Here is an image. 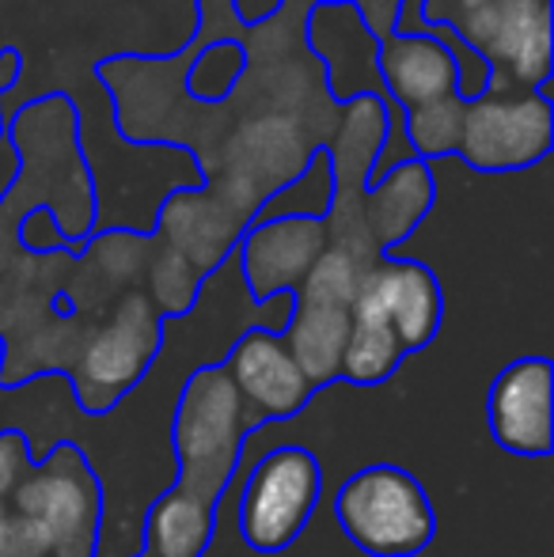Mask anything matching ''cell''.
<instances>
[{
    "mask_svg": "<svg viewBox=\"0 0 554 557\" xmlns=\"http://www.w3.org/2000/svg\"><path fill=\"white\" fill-rule=\"evenodd\" d=\"M255 425L259 421L247 413L224 364H201L186 380L183 395H178L175 425H171V444H175L178 459L175 485L217 505L221 490L236 474L244 441Z\"/></svg>",
    "mask_w": 554,
    "mask_h": 557,
    "instance_id": "1",
    "label": "cell"
},
{
    "mask_svg": "<svg viewBox=\"0 0 554 557\" xmlns=\"http://www.w3.org/2000/svg\"><path fill=\"white\" fill-rule=\"evenodd\" d=\"M334 516L357 550L415 557L433 543L436 516L426 490L399 467H365L334 493Z\"/></svg>",
    "mask_w": 554,
    "mask_h": 557,
    "instance_id": "2",
    "label": "cell"
},
{
    "mask_svg": "<svg viewBox=\"0 0 554 557\" xmlns=\"http://www.w3.org/2000/svg\"><path fill=\"white\" fill-rule=\"evenodd\" d=\"M554 148V107L543 88H509L490 81L479 99L464 103L456 156L482 175L535 168Z\"/></svg>",
    "mask_w": 554,
    "mask_h": 557,
    "instance_id": "3",
    "label": "cell"
},
{
    "mask_svg": "<svg viewBox=\"0 0 554 557\" xmlns=\"http://www.w3.org/2000/svg\"><path fill=\"white\" fill-rule=\"evenodd\" d=\"M8 508L42 523L53 546L50 557H96L103 493L88 459L76 447H58L42 462H30Z\"/></svg>",
    "mask_w": 554,
    "mask_h": 557,
    "instance_id": "4",
    "label": "cell"
},
{
    "mask_svg": "<svg viewBox=\"0 0 554 557\" xmlns=\"http://www.w3.org/2000/svg\"><path fill=\"white\" fill-rule=\"evenodd\" d=\"M163 342V319L140 288L119 296L111 319L96 326L76 357V395L91 413L111 410L122 395L148 372Z\"/></svg>",
    "mask_w": 554,
    "mask_h": 557,
    "instance_id": "5",
    "label": "cell"
},
{
    "mask_svg": "<svg viewBox=\"0 0 554 557\" xmlns=\"http://www.w3.org/2000/svg\"><path fill=\"white\" fill-rule=\"evenodd\" d=\"M551 0H497L459 15L452 27L490 65V81L543 88L551 81Z\"/></svg>",
    "mask_w": 554,
    "mask_h": 557,
    "instance_id": "6",
    "label": "cell"
},
{
    "mask_svg": "<svg viewBox=\"0 0 554 557\" xmlns=\"http://www.w3.org/2000/svg\"><path fill=\"white\" fill-rule=\"evenodd\" d=\"M319 462L308 447H274L251 470L239 497V535L262 554H278L304 531L319 505Z\"/></svg>",
    "mask_w": 554,
    "mask_h": 557,
    "instance_id": "7",
    "label": "cell"
},
{
    "mask_svg": "<svg viewBox=\"0 0 554 557\" xmlns=\"http://www.w3.org/2000/svg\"><path fill=\"white\" fill-rule=\"evenodd\" d=\"M311 156H316V145L300 129V122L285 114H247L236 117V125L217 140L206 160H198V171L239 178L267 206V198H274L281 186H288L308 168Z\"/></svg>",
    "mask_w": 554,
    "mask_h": 557,
    "instance_id": "8",
    "label": "cell"
},
{
    "mask_svg": "<svg viewBox=\"0 0 554 557\" xmlns=\"http://www.w3.org/2000/svg\"><path fill=\"white\" fill-rule=\"evenodd\" d=\"M349 315L384 319L403 352L426 349L441 331V281L433 277L429 265L415 262V258L384 255L365 270L361 288H357L354 304H349Z\"/></svg>",
    "mask_w": 554,
    "mask_h": 557,
    "instance_id": "9",
    "label": "cell"
},
{
    "mask_svg": "<svg viewBox=\"0 0 554 557\" xmlns=\"http://www.w3.org/2000/svg\"><path fill=\"white\" fill-rule=\"evenodd\" d=\"M304 42H308L311 58L323 65L327 96L334 103H346L354 96H384V84L377 73L380 35L365 23L354 0L311 4L308 23H304Z\"/></svg>",
    "mask_w": 554,
    "mask_h": 557,
    "instance_id": "10",
    "label": "cell"
},
{
    "mask_svg": "<svg viewBox=\"0 0 554 557\" xmlns=\"http://www.w3.org/2000/svg\"><path fill=\"white\" fill-rule=\"evenodd\" d=\"M323 250V221L278 216V221H255L247 227L232 258L247 296L267 304L274 296H293Z\"/></svg>",
    "mask_w": 554,
    "mask_h": 557,
    "instance_id": "11",
    "label": "cell"
},
{
    "mask_svg": "<svg viewBox=\"0 0 554 557\" xmlns=\"http://www.w3.org/2000/svg\"><path fill=\"white\" fill-rule=\"evenodd\" d=\"M490 433L513 455L540 459L554 444V368L547 357H520L490 387Z\"/></svg>",
    "mask_w": 554,
    "mask_h": 557,
    "instance_id": "12",
    "label": "cell"
},
{
    "mask_svg": "<svg viewBox=\"0 0 554 557\" xmlns=\"http://www.w3.org/2000/svg\"><path fill=\"white\" fill-rule=\"evenodd\" d=\"M247 227L251 224L239 221L206 186H178V190L163 194L160 209L152 216L156 239L168 243L171 250H178L201 277L217 273L236 255Z\"/></svg>",
    "mask_w": 554,
    "mask_h": 557,
    "instance_id": "13",
    "label": "cell"
},
{
    "mask_svg": "<svg viewBox=\"0 0 554 557\" xmlns=\"http://www.w3.org/2000/svg\"><path fill=\"white\" fill-rule=\"evenodd\" d=\"M224 372L236 383L247 413L255 421L262 418H293L296 410L308 406L316 387L308 375L296 368L293 352L285 349L281 334L251 326L232 342V352L224 360Z\"/></svg>",
    "mask_w": 554,
    "mask_h": 557,
    "instance_id": "14",
    "label": "cell"
},
{
    "mask_svg": "<svg viewBox=\"0 0 554 557\" xmlns=\"http://www.w3.org/2000/svg\"><path fill=\"white\" fill-rule=\"evenodd\" d=\"M377 73L392 107H421L433 99L456 96V65L448 50L429 35H380Z\"/></svg>",
    "mask_w": 554,
    "mask_h": 557,
    "instance_id": "15",
    "label": "cell"
},
{
    "mask_svg": "<svg viewBox=\"0 0 554 557\" xmlns=\"http://www.w3.org/2000/svg\"><path fill=\"white\" fill-rule=\"evenodd\" d=\"M433 201L436 178L426 160H407L365 186V221H369L380 255L410 239L418 224L433 213Z\"/></svg>",
    "mask_w": 554,
    "mask_h": 557,
    "instance_id": "16",
    "label": "cell"
},
{
    "mask_svg": "<svg viewBox=\"0 0 554 557\" xmlns=\"http://www.w3.org/2000/svg\"><path fill=\"white\" fill-rule=\"evenodd\" d=\"M392 103L384 96H354L338 103V122L331 137L323 140V156L331 163V175L338 190H365L372 168L380 160V148L387 140Z\"/></svg>",
    "mask_w": 554,
    "mask_h": 557,
    "instance_id": "17",
    "label": "cell"
},
{
    "mask_svg": "<svg viewBox=\"0 0 554 557\" xmlns=\"http://www.w3.org/2000/svg\"><path fill=\"white\" fill-rule=\"evenodd\" d=\"M349 337V308H327V304L293 300L288 323L281 326V342L293 352L296 368L308 375L311 387L338 380L342 349Z\"/></svg>",
    "mask_w": 554,
    "mask_h": 557,
    "instance_id": "18",
    "label": "cell"
},
{
    "mask_svg": "<svg viewBox=\"0 0 554 557\" xmlns=\"http://www.w3.org/2000/svg\"><path fill=\"white\" fill-rule=\"evenodd\" d=\"M213 539V500L171 485L145 520L148 557H201Z\"/></svg>",
    "mask_w": 554,
    "mask_h": 557,
    "instance_id": "19",
    "label": "cell"
},
{
    "mask_svg": "<svg viewBox=\"0 0 554 557\" xmlns=\"http://www.w3.org/2000/svg\"><path fill=\"white\" fill-rule=\"evenodd\" d=\"M145 288L140 293L148 296V304L156 308V315L168 323V319H183L186 311H194L201 296V277L190 262H186L178 250H171L168 243H160L156 235H148V262H145Z\"/></svg>",
    "mask_w": 554,
    "mask_h": 557,
    "instance_id": "20",
    "label": "cell"
},
{
    "mask_svg": "<svg viewBox=\"0 0 554 557\" xmlns=\"http://www.w3.org/2000/svg\"><path fill=\"white\" fill-rule=\"evenodd\" d=\"M148 262V235L137 227H103V232H91L88 250L81 258L84 273H96V281L103 277L107 288H119L130 293L140 277H145Z\"/></svg>",
    "mask_w": 554,
    "mask_h": 557,
    "instance_id": "21",
    "label": "cell"
},
{
    "mask_svg": "<svg viewBox=\"0 0 554 557\" xmlns=\"http://www.w3.org/2000/svg\"><path fill=\"white\" fill-rule=\"evenodd\" d=\"M407 352L399 349L392 326L384 319H357L349 315V337L346 349H342V380L357 383V387H372V383H384L387 375L399 368V360Z\"/></svg>",
    "mask_w": 554,
    "mask_h": 557,
    "instance_id": "22",
    "label": "cell"
},
{
    "mask_svg": "<svg viewBox=\"0 0 554 557\" xmlns=\"http://www.w3.org/2000/svg\"><path fill=\"white\" fill-rule=\"evenodd\" d=\"M403 129H407V145L415 152V160H444L456 156L459 148V129H464V99L444 96L433 103L410 107L403 114Z\"/></svg>",
    "mask_w": 554,
    "mask_h": 557,
    "instance_id": "23",
    "label": "cell"
},
{
    "mask_svg": "<svg viewBox=\"0 0 554 557\" xmlns=\"http://www.w3.org/2000/svg\"><path fill=\"white\" fill-rule=\"evenodd\" d=\"M239 76H244V46L221 38V42H209L198 58L186 69L183 91L201 107H224L236 91Z\"/></svg>",
    "mask_w": 554,
    "mask_h": 557,
    "instance_id": "24",
    "label": "cell"
},
{
    "mask_svg": "<svg viewBox=\"0 0 554 557\" xmlns=\"http://www.w3.org/2000/svg\"><path fill=\"white\" fill-rule=\"evenodd\" d=\"M331 198H334L331 163H327L323 148H316L308 168H304L288 186H281L274 198H267V206L259 209L255 221H278V216H308V221H323Z\"/></svg>",
    "mask_w": 554,
    "mask_h": 557,
    "instance_id": "25",
    "label": "cell"
},
{
    "mask_svg": "<svg viewBox=\"0 0 554 557\" xmlns=\"http://www.w3.org/2000/svg\"><path fill=\"white\" fill-rule=\"evenodd\" d=\"M323 235H327V247L349 255L365 270L384 258L369 232V221H365V190H338L334 186V198L323 213Z\"/></svg>",
    "mask_w": 554,
    "mask_h": 557,
    "instance_id": "26",
    "label": "cell"
},
{
    "mask_svg": "<svg viewBox=\"0 0 554 557\" xmlns=\"http://www.w3.org/2000/svg\"><path fill=\"white\" fill-rule=\"evenodd\" d=\"M365 265L354 262L342 250L327 247L323 255L316 258V265L308 270V277L300 281V288L293 293V300L300 304H327V308H349L361 288Z\"/></svg>",
    "mask_w": 554,
    "mask_h": 557,
    "instance_id": "27",
    "label": "cell"
},
{
    "mask_svg": "<svg viewBox=\"0 0 554 557\" xmlns=\"http://www.w3.org/2000/svg\"><path fill=\"white\" fill-rule=\"evenodd\" d=\"M50 535L42 531V523H35L30 516H20L8 508L4 531H0V557H50Z\"/></svg>",
    "mask_w": 554,
    "mask_h": 557,
    "instance_id": "28",
    "label": "cell"
},
{
    "mask_svg": "<svg viewBox=\"0 0 554 557\" xmlns=\"http://www.w3.org/2000/svg\"><path fill=\"white\" fill-rule=\"evenodd\" d=\"M15 243L27 250H35V255H61V250H69L65 235H61L58 221H53L50 209H30L27 216L20 221V227H15Z\"/></svg>",
    "mask_w": 554,
    "mask_h": 557,
    "instance_id": "29",
    "label": "cell"
},
{
    "mask_svg": "<svg viewBox=\"0 0 554 557\" xmlns=\"http://www.w3.org/2000/svg\"><path fill=\"white\" fill-rule=\"evenodd\" d=\"M30 470V455H27V441L20 433H0V505L8 508L15 485L27 478Z\"/></svg>",
    "mask_w": 554,
    "mask_h": 557,
    "instance_id": "30",
    "label": "cell"
},
{
    "mask_svg": "<svg viewBox=\"0 0 554 557\" xmlns=\"http://www.w3.org/2000/svg\"><path fill=\"white\" fill-rule=\"evenodd\" d=\"M15 175H20V156H15V145H12V137H8V125H4V133H0V201H4L8 190H12Z\"/></svg>",
    "mask_w": 554,
    "mask_h": 557,
    "instance_id": "31",
    "label": "cell"
},
{
    "mask_svg": "<svg viewBox=\"0 0 554 557\" xmlns=\"http://www.w3.org/2000/svg\"><path fill=\"white\" fill-rule=\"evenodd\" d=\"M15 76H20V53L4 50L0 53V99H4V91L15 84ZM0 133H4V117H0Z\"/></svg>",
    "mask_w": 554,
    "mask_h": 557,
    "instance_id": "32",
    "label": "cell"
},
{
    "mask_svg": "<svg viewBox=\"0 0 554 557\" xmlns=\"http://www.w3.org/2000/svg\"><path fill=\"white\" fill-rule=\"evenodd\" d=\"M482 4H497V0H459V8H464V12H471V8H482Z\"/></svg>",
    "mask_w": 554,
    "mask_h": 557,
    "instance_id": "33",
    "label": "cell"
},
{
    "mask_svg": "<svg viewBox=\"0 0 554 557\" xmlns=\"http://www.w3.org/2000/svg\"><path fill=\"white\" fill-rule=\"evenodd\" d=\"M140 557H148V554H140Z\"/></svg>",
    "mask_w": 554,
    "mask_h": 557,
    "instance_id": "34",
    "label": "cell"
}]
</instances>
